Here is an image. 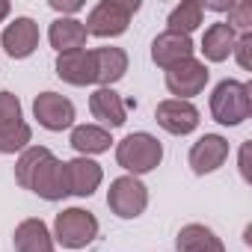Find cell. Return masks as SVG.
I'll return each mask as SVG.
<instances>
[{
    "mask_svg": "<svg viewBox=\"0 0 252 252\" xmlns=\"http://www.w3.org/2000/svg\"><path fill=\"white\" fill-rule=\"evenodd\" d=\"M12 237H15V249L18 252H54V234L36 217L18 222V228H15Z\"/></svg>",
    "mask_w": 252,
    "mask_h": 252,
    "instance_id": "e0dca14e",
    "label": "cell"
},
{
    "mask_svg": "<svg viewBox=\"0 0 252 252\" xmlns=\"http://www.w3.org/2000/svg\"><path fill=\"white\" fill-rule=\"evenodd\" d=\"M27 190H33L36 196H42L45 202H60V199H65L68 196V184H65V163L63 160H57L54 155H48L39 166H36V172H33V178H30V187Z\"/></svg>",
    "mask_w": 252,
    "mask_h": 252,
    "instance_id": "ba28073f",
    "label": "cell"
},
{
    "mask_svg": "<svg viewBox=\"0 0 252 252\" xmlns=\"http://www.w3.org/2000/svg\"><path fill=\"white\" fill-rule=\"evenodd\" d=\"M57 77L71 83V86H89L95 83V63H92V51L80 48V51H68L57 57Z\"/></svg>",
    "mask_w": 252,
    "mask_h": 252,
    "instance_id": "4fadbf2b",
    "label": "cell"
},
{
    "mask_svg": "<svg viewBox=\"0 0 252 252\" xmlns=\"http://www.w3.org/2000/svg\"><path fill=\"white\" fill-rule=\"evenodd\" d=\"M30 140H33V131H30L27 122L15 125V128H9V131H0V155L24 152V149H30Z\"/></svg>",
    "mask_w": 252,
    "mask_h": 252,
    "instance_id": "cb8c5ba5",
    "label": "cell"
},
{
    "mask_svg": "<svg viewBox=\"0 0 252 252\" xmlns=\"http://www.w3.org/2000/svg\"><path fill=\"white\" fill-rule=\"evenodd\" d=\"M240 63V68H249L252 65V33H243L237 42H234V51H231Z\"/></svg>",
    "mask_w": 252,
    "mask_h": 252,
    "instance_id": "4316f807",
    "label": "cell"
},
{
    "mask_svg": "<svg viewBox=\"0 0 252 252\" xmlns=\"http://www.w3.org/2000/svg\"><path fill=\"white\" fill-rule=\"evenodd\" d=\"M21 122V101L12 92H0V131H9Z\"/></svg>",
    "mask_w": 252,
    "mask_h": 252,
    "instance_id": "d4e9b609",
    "label": "cell"
},
{
    "mask_svg": "<svg viewBox=\"0 0 252 252\" xmlns=\"http://www.w3.org/2000/svg\"><path fill=\"white\" fill-rule=\"evenodd\" d=\"M0 45H3V51L12 57V60H27L36 48H39V24L27 15L15 18L3 36H0Z\"/></svg>",
    "mask_w": 252,
    "mask_h": 252,
    "instance_id": "8fae6325",
    "label": "cell"
},
{
    "mask_svg": "<svg viewBox=\"0 0 252 252\" xmlns=\"http://www.w3.org/2000/svg\"><path fill=\"white\" fill-rule=\"evenodd\" d=\"M202 12H205V3H199V0H184V3H178L172 12H169V30L172 33H181V36H190L199 24H202Z\"/></svg>",
    "mask_w": 252,
    "mask_h": 252,
    "instance_id": "7402d4cb",
    "label": "cell"
},
{
    "mask_svg": "<svg viewBox=\"0 0 252 252\" xmlns=\"http://www.w3.org/2000/svg\"><path fill=\"white\" fill-rule=\"evenodd\" d=\"M140 12V0H101L86 18V33L98 39H113L128 30L131 18Z\"/></svg>",
    "mask_w": 252,
    "mask_h": 252,
    "instance_id": "3957f363",
    "label": "cell"
},
{
    "mask_svg": "<svg viewBox=\"0 0 252 252\" xmlns=\"http://www.w3.org/2000/svg\"><path fill=\"white\" fill-rule=\"evenodd\" d=\"M116 160L125 172H131L137 178V175H146V172L160 166L163 146H160L158 137H152L146 131H137V134H128L116 146Z\"/></svg>",
    "mask_w": 252,
    "mask_h": 252,
    "instance_id": "6da1fadb",
    "label": "cell"
},
{
    "mask_svg": "<svg viewBox=\"0 0 252 252\" xmlns=\"http://www.w3.org/2000/svg\"><path fill=\"white\" fill-rule=\"evenodd\" d=\"M6 15H9V0H0V24H3Z\"/></svg>",
    "mask_w": 252,
    "mask_h": 252,
    "instance_id": "f1b7e54d",
    "label": "cell"
},
{
    "mask_svg": "<svg viewBox=\"0 0 252 252\" xmlns=\"http://www.w3.org/2000/svg\"><path fill=\"white\" fill-rule=\"evenodd\" d=\"M208 83V65L199 60H184L172 68H166V89L172 95H178V101H190L193 95H199Z\"/></svg>",
    "mask_w": 252,
    "mask_h": 252,
    "instance_id": "52a82bcc",
    "label": "cell"
},
{
    "mask_svg": "<svg viewBox=\"0 0 252 252\" xmlns=\"http://www.w3.org/2000/svg\"><path fill=\"white\" fill-rule=\"evenodd\" d=\"M48 155H51V152H48L45 146H30V149H24L21 158H18V163H15V181H18L21 187H30V178H33L36 166H39Z\"/></svg>",
    "mask_w": 252,
    "mask_h": 252,
    "instance_id": "603a6c76",
    "label": "cell"
},
{
    "mask_svg": "<svg viewBox=\"0 0 252 252\" xmlns=\"http://www.w3.org/2000/svg\"><path fill=\"white\" fill-rule=\"evenodd\" d=\"M86 36H89L86 27H83V21H77V18H57V21L51 24V30H48V39H51V45H54L60 54L86 48Z\"/></svg>",
    "mask_w": 252,
    "mask_h": 252,
    "instance_id": "d6986e66",
    "label": "cell"
},
{
    "mask_svg": "<svg viewBox=\"0 0 252 252\" xmlns=\"http://www.w3.org/2000/svg\"><path fill=\"white\" fill-rule=\"evenodd\" d=\"M33 116L45 131H65L74 125V104L65 95L57 92H42L33 101Z\"/></svg>",
    "mask_w": 252,
    "mask_h": 252,
    "instance_id": "9c48e42d",
    "label": "cell"
},
{
    "mask_svg": "<svg viewBox=\"0 0 252 252\" xmlns=\"http://www.w3.org/2000/svg\"><path fill=\"white\" fill-rule=\"evenodd\" d=\"M51 9H57V12H63V18H68L74 12H80L83 3H80V0H51Z\"/></svg>",
    "mask_w": 252,
    "mask_h": 252,
    "instance_id": "83f0119b",
    "label": "cell"
},
{
    "mask_svg": "<svg viewBox=\"0 0 252 252\" xmlns=\"http://www.w3.org/2000/svg\"><path fill=\"white\" fill-rule=\"evenodd\" d=\"M252 86L243 83V80H220L217 89L211 92V116L220 122V125H234L246 122L249 113H252Z\"/></svg>",
    "mask_w": 252,
    "mask_h": 252,
    "instance_id": "7a4b0ae2",
    "label": "cell"
},
{
    "mask_svg": "<svg viewBox=\"0 0 252 252\" xmlns=\"http://www.w3.org/2000/svg\"><path fill=\"white\" fill-rule=\"evenodd\" d=\"M155 119L166 134L175 137H187L199 128V110L190 101H178V98H166L155 107Z\"/></svg>",
    "mask_w": 252,
    "mask_h": 252,
    "instance_id": "8992f818",
    "label": "cell"
},
{
    "mask_svg": "<svg viewBox=\"0 0 252 252\" xmlns=\"http://www.w3.org/2000/svg\"><path fill=\"white\" fill-rule=\"evenodd\" d=\"M234 42H237V33H234L225 21H217V24H211V27L205 30V36H202V54H205L208 63H222V60L231 57Z\"/></svg>",
    "mask_w": 252,
    "mask_h": 252,
    "instance_id": "ac0fdd59",
    "label": "cell"
},
{
    "mask_svg": "<svg viewBox=\"0 0 252 252\" xmlns=\"http://www.w3.org/2000/svg\"><path fill=\"white\" fill-rule=\"evenodd\" d=\"M193 57V42L190 36H181V33H172V30H163L155 42H152V60L166 71L184 60Z\"/></svg>",
    "mask_w": 252,
    "mask_h": 252,
    "instance_id": "7c38bea8",
    "label": "cell"
},
{
    "mask_svg": "<svg viewBox=\"0 0 252 252\" xmlns=\"http://www.w3.org/2000/svg\"><path fill=\"white\" fill-rule=\"evenodd\" d=\"M228 27L237 33L240 30V36L243 33H249V27H252V3H246V0H237V3H228Z\"/></svg>",
    "mask_w": 252,
    "mask_h": 252,
    "instance_id": "484cf974",
    "label": "cell"
},
{
    "mask_svg": "<svg viewBox=\"0 0 252 252\" xmlns=\"http://www.w3.org/2000/svg\"><path fill=\"white\" fill-rule=\"evenodd\" d=\"M89 110L95 119H101L110 128H122L128 122V104L122 101L119 92H113V86H98L89 95Z\"/></svg>",
    "mask_w": 252,
    "mask_h": 252,
    "instance_id": "9a60e30c",
    "label": "cell"
},
{
    "mask_svg": "<svg viewBox=\"0 0 252 252\" xmlns=\"http://www.w3.org/2000/svg\"><path fill=\"white\" fill-rule=\"evenodd\" d=\"M92 63H95V83L101 86H113L128 71V54L122 48H95Z\"/></svg>",
    "mask_w": 252,
    "mask_h": 252,
    "instance_id": "2e32d148",
    "label": "cell"
},
{
    "mask_svg": "<svg viewBox=\"0 0 252 252\" xmlns=\"http://www.w3.org/2000/svg\"><path fill=\"white\" fill-rule=\"evenodd\" d=\"M175 249L178 252H225L222 240L208 225H199V222H190V225H184L178 231Z\"/></svg>",
    "mask_w": 252,
    "mask_h": 252,
    "instance_id": "ffe728a7",
    "label": "cell"
},
{
    "mask_svg": "<svg viewBox=\"0 0 252 252\" xmlns=\"http://www.w3.org/2000/svg\"><path fill=\"white\" fill-rule=\"evenodd\" d=\"M110 131L107 128H98V125H77L71 131V146L80 158H89V155H101L110 149Z\"/></svg>",
    "mask_w": 252,
    "mask_h": 252,
    "instance_id": "44dd1931",
    "label": "cell"
},
{
    "mask_svg": "<svg viewBox=\"0 0 252 252\" xmlns=\"http://www.w3.org/2000/svg\"><path fill=\"white\" fill-rule=\"evenodd\" d=\"M101 178H104L101 166H98L95 160H89V158H74V160H68V163H65V184H68V196H80V199L92 196V193L98 190Z\"/></svg>",
    "mask_w": 252,
    "mask_h": 252,
    "instance_id": "5bb4252c",
    "label": "cell"
},
{
    "mask_svg": "<svg viewBox=\"0 0 252 252\" xmlns=\"http://www.w3.org/2000/svg\"><path fill=\"white\" fill-rule=\"evenodd\" d=\"M98 237V220L95 214L83 208H65L54 220V240L65 249H83Z\"/></svg>",
    "mask_w": 252,
    "mask_h": 252,
    "instance_id": "277c9868",
    "label": "cell"
},
{
    "mask_svg": "<svg viewBox=\"0 0 252 252\" xmlns=\"http://www.w3.org/2000/svg\"><path fill=\"white\" fill-rule=\"evenodd\" d=\"M107 205L116 217L122 220H137L146 208H149V190L140 178L134 175H122L116 181H110L107 190Z\"/></svg>",
    "mask_w": 252,
    "mask_h": 252,
    "instance_id": "5b68a950",
    "label": "cell"
},
{
    "mask_svg": "<svg viewBox=\"0 0 252 252\" xmlns=\"http://www.w3.org/2000/svg\"><path fill=\"white\" fill-rule=\"evenodd\" d=\"M228 160V140L220 134H205L190 149V166L196 175H211Z\"/></svg>",
    "mask_w": 252,
    "mask_h": 252,
    "instance_id": "30bf717a",
    "label": "cell"
}]
</instances>
